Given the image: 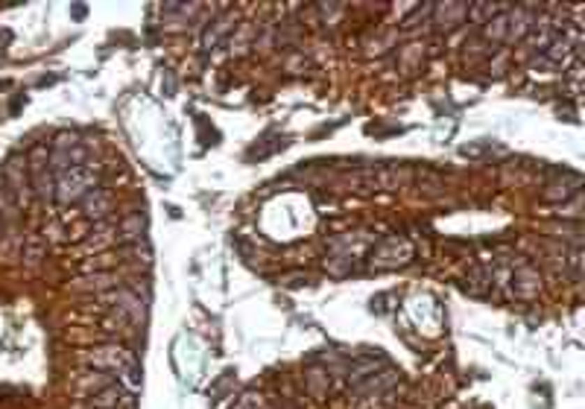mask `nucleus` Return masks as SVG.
Returning a JSON list of instances; mask_svg holds the SVG:
<instances>
[{"instance_id":"3","label":"nucleus","mask_w":585,"mask_h":409,"mask_svg":"<svg viewBox=\"0 0 585 409\" xmlns=\"http://www.w3.org/2000/svg\"><path fill=\"white\" fill-rule=\"evenodd\" d=\"M109 386H114V377L106 374V371H97V374H85V377H79V389L94 392V395H100V392L109 389Z\"/></svg>"},{"instance_id":"4","label":"nucleus","mask_w":585,"mask_h":409,"mask_svg":"<svg viewBox=\"0 0 585 409\" xmlns=\"http://www.w3.org/2000/svg\"><path fill=\"white\" fill-rule=\"evenodd\" d=\"M144 231V217H132L123 222V234H141Z\"/></svg>"},{"instance_id":"1","label":"nucleus","mask_w":585,"mask_h":409,"mask_svg":"<svg viewBox=\"0 0 585 409\" xmlns=\"http://www.w3.org/2000/svg\"><path fill=\"white\" fill-rule=\"evenodd\" d=\"M91 190H97V173L88 164H82V167H68V170L56 178V199L62 202V205L85 199Z\"/></svg>"},{"instance_id":"2","label":"nucleus","mask_w":585,"mask_h":409,"mask_svg":"<svg viewBox=\"0 0 585 409\" xmlns=\"http://www.w3.org/2000/svg\"><path fill=\"white\" fill-rule=\"evenodd\" d=\"M82 210H85V217H91V219H100V217H106L109 210H112V193L109 190H91L85 196V202H82Z\"/></svg>"}]
</instances>
